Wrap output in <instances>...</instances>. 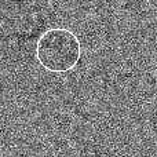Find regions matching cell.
<instances>
[{"instance_id": "obj_1", "label": "cell", "mask_w": 157, "mask_h": 157, "mask_svg": "<svg viewBox=\"0 0 157 157\" xmlns=\"http://www.w3.org/2000/svg\"><path fill=\"white\" fill-rule=\"evenodd\" d=\"M36 58L46 71L66 73L73 71L81 58L80 40L71 29L51 28L40 35Z\"/></svg>"}]
</instances>
